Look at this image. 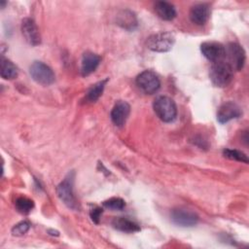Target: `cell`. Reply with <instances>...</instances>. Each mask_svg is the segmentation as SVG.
I'll use <instances>...</instances> for the list:
<instances>
[{"label": "cell", "mask_w": 249, "mask_h": 249, "mask_svg": "<svg viewBox=\"0 0 249 249\" xmlns=\"http://www.w3.org/2000/svg\"><path fill=\"white\" fill-rule=\"evenodd\" d=\"M56 193L58 197L63 201V203L69 208L76 209L77 202L73 193V175L68 174L64 180L57 186Z\"/></svg>", "instance_id": "52a82bcc"}, {"label": "cell", "mask_w": 249, "mask_h": 249, "mask_svg": "<svg viewBox=\"0 0 249 249\" xmlns=\"http://www.w3.org/2000/svg\"><path fill=\"white\" fill-rule=\"evenodd\" d=\"M226 54L225 56L228 57V62L232 67L233 70L239 71L243 68L245 62V52L243 48L234 42H231L225 47Z\"/></svg>", "instance_id": "8992f818"}, {"label": "cell", "mask_w": 249, "mask_h": 249, "mask_svg": "<svg viewBox=\"0 0 249 249\" xmlns=\"http://www.w3.org/2000/svg\"><path fill=\"white\" fill-rule=\"evenodd\" d=\"M29 73L31 78L42 86H50L55 80L52 68L42 61H34L29 67Z\"/></svg>", "instance_id": "277c9868"}, {"label": "cell", "mask_w": 249, "mask_h": 249, "mask_svg": "<svg viewBox=\"0 0 249 249\" xmlns=\"http://www.w3.org/2000/svg\"><path fill=\"white\" fill-rule=\"evenodd\" d=\"M209 77L212 84L219 88L227 87L233 78V69L230 63L226 60H219L213 62L210 71Z\"/></svg>", "instance_id": "6da1fadb"}, {"label": "cell", "mask_w": 249, "mask_h": 249, "mask_svg": "<svg viewBox=\"0 0 249 249\" xmlns=\"http://www.w3.org/2000/svg\"><path fill=\"white\" fill-rule=\"evenodd\" d=\"M156 115L164 123L173 122L177 116L176 104L168 96L160 95L157 97L153 104Z\"/></svg>", "instance_id": "7a4b0ae2"}, {"label": "cell", "mask_w": 249, "mask_h": 249, "mask_svg": "<svg viewBox=\"0 0 249 249\" xmlns=\"http://www.w3.org/2000/svg\"><path fill=\"white\" fill-rule=\"evenodd\" d=\"M18 76L17 66L8 58L1 57V77L5 80H13Z\"/></svg>", "instance_id": "ac0fdd59"}, {"label": "cell", "mask_w": 249, "mask_h": 249, "mask_svg": "<svg viewBox=\"0 0 249 249\" xmlns=\"http://www.w3.org/2000/svg\"><path fill=\"white\" fill-rule=\"evenodd\" d=\"M103 206L112 210H123L125 207V201L121 197H111L103 202Z\"/></svg>", "instance_id": "7402d4cb"}, {"label": "cell", "mask_w": 249, "mask_h": 249, "mask_svg": "<svg viewBox=\"0 0 249 249\" xmlns=\"http://www.w3.org/2000/svg\"><path fill=\"white\" fill-rule=\"evenodd\" d=\"M102 212H103L102 208H101V207H97V206L94 207V208H92V209L90 210L89 216H90L91 220H92L95 224H98V223H99V219H100V216H101Z\"/></svg>", "instance_id": "cb8c5ba5"}, {"label": "cell", "mask_w": 249, "mask_h": 249, "mask_svg": "<svg viewBox=\"0 0 249 249\" xmlns=\"http://www.w3.org/2000/svg\"><path fill=\"white\" fill-rule=\"evenodd\" d=\"M16 208L18 212L22 214H28L34 207V202L32 199L25 197V196H19L16 200Z\"/></svg>", "instance_id": "ffe728a7"}, {"label": "cell", "mask_w": 249, "mask_h": 249, "mask_svg": "<svg viewBox=\"0 0 249 249\" xmlns=\"http://www.w3.org/2000/svg\"><path fill=\"white\" fill-rule=\"evenodd\" d=\"M242 114L240 107L233 101H228L223 103L217 112V120L221 124L230 122L232 119L240 117Z\"/></svg>", "instance_id": "8fae6325"}, {"label": "cell", "mask_w": 249, "mask_h": 249, "mask_svg": "<svg viewBox=\"0 0 249 249\" xmlns=\"http://www.w3.org/2000/svg\"><path fill=\"white\" fill-rule=\"evenodd\" d=\"M112 225L116 230L123 232L132 233L140 231V227L135 222L124 217H116L112 221Z\"/></svg>", "instance_id": "e0dca14e"}, {"label": "cell", "mask_w": 249, "mask_h": 249, "mask_svg": "<svg viewBox=\"0 0 249 249\" xmlns=\"http://www.w3.org/2000/svg\"><path fill=\"white\" fill-rule=\"evenodd\" d=\"M175 37L170 32H160L151 35L146 42L147 48L153 52L165 53L172 49Z\"/></svg>", "instance_id": "3957f363"}, {"label": "cell", "mask_w": 249, "mask_h": 249, "mask_svg": "<svg viewBox=\"0 0 249 249\" xmlns=\"http://www.w3.org/2000/svg\"><path fill=\"white\" fill-rule=\"evenodd\" d=\"M107 81H108V79H105V80L99 81V82H97L96 84H94V85L89 89V91H88L87 94H86V99H87V101H89V102H94V101H96V100L100 97V95L102 94L103 89H104V87H105Z\"/></svg>", "instance_id": "d6986e66"}, {"label": "cell", "mask_w": 249, "mask_h": 249, "mask_svg": "<svg viewBox=\"0 0 249 249\" xmlns=\"http://www.w3.org/2000/svg\"><path fill=\"white\" fill-rule=\"evenodd\" d=\"M210 7L206 3L194 5L190 10V19L196 25H203L209 19Z\"/></svg>", "instance_id": "4fadbf2b"}, {"label": "cell", "mask_w": 249, "mask_h": 249, "mask_svg": "<svg viewBox=\"0 0 249 249\" xmlns=\"http://www.w3.org/2000/svg\"><path fill=\"white\" fill-rule=\"evenodd\" d=\"M170 217L171 221L180 227H193L198 222V216L188 209H173Z\"/></svg>", "instance_id": "9c48e42d"}, {"label": "cell", "mask_w": 249, "mask_h": 249, "mask_svg": "<svg viewBox=\"0 0 249 249\" xmlns=\"http://www.w3.org/2000/svg\"><path fill=\"white\" fill-rule=\"evenodd\" d=\"M130 113V106L126 101L119 100L111 111V120L113 124L119 127L124 126Z\"/></svg>", "instance_id": "7c38bea8"}, {"label": "cell", "mask_w": 249, "mask_h": 249, "mask_svg": "<svg viewBox=\"0 0 249 249\" xmlns=\"http://www.w3.org/2000/svg\"><path fill=\"white\" fill-rule=\"evenodd\" d=\"M29 228H30V224L28 222L21 221L13 227L12 233L13 235H16V236H21L28 231Z\"/></svg>", "instance_id": "603a6c76"}, {"label": "cell", "mask_w": 249, "mask_h": 249, "mask_svg": "<svg viewBox=\"0 0 249 249\" xmlns=\"http://www.w3.org/2000/svg\"><path fill=\"white\" fill-rule=\"evenodd\" d=\"M117 23L126 30H133L137 26V18L131 11L123 10L117 16Z\"/></svg>", "instance_id": "9a60e30c"}, {"label": "cell", "mask_w": 249, "mask_h": 249, "mask_svg": "<svg viewBox=\"0 0 249 249\" xmlns=\"http://www.w3.org/2000/svg\"><path fill=\"white\" fill-rule=\"evenodd\" d=\"M223 155L224 157L230 159V160H237V161H241V162H245L248 163V158L247 156L238 150H234V149H225L223 151Z\"/></svg>", "instance_id": "44dd1931"}, {"label": "cell", "mask_w": 249, "mask_h": 249, "mask_svg": "<svg viewBox=\"0 0 249 249\" xmlns=\"http://www.w3.org/2000/svg\"><path fill=\"white\" fill-rule=\"evenodd\" d=\"M155 11L164 20H172L176 17L175 7L166 1H158L155 4Z\"/></svg>", "instance_id": "2e32d148"}, {"label": "cell", "mask_w": 249, "mask_h": 249, "mask_svg": "<svg viewBox=\"0 0 249 249\" xmlns=\"http://www.w3.org/2000/svg\"><path fill=\"white\" fill-rule=\"evenodd\" d=\"M21 33L25 41L31 46H38L41 43L39 29L32 18H26L21 21Z\"/></svg>", "instance_id": "30bf717a"}, {"label": "cell", "mask_w": 249, "mask_h": 249, "mask_svg": "<svg viewBox=\"0 0 249 249\" xmlns=\"http://www.w3.org/2000/svg\"><path fill=\"white\" fill-rule=\"evenodd\" d=\"M100 56L91 52H86L83 54L81 61V73L83 76H89L98 67L100 63Z\"/></svg>", "instance_id": "5bb4252c"}, {"label": "cell", "mask_w": 249, "mask_h": 249, "mask_svg": "<svg viewBox=\"0 0 249 249\" xmlns=\"http://www.w3.org/2000/svg\"><path fill=\"white\" fill-rule=\"evenodd\" d=\"M201 53L210 61L222 60L226 54L225 46L219 42L207 41L200 45Z\"/></svg>", "instance_id": "ba28073f"}, {"label": "cell", "mask_w": 249, "mask_h": 249, "mask_svg": "<svg viewBox=\"0 0 249 249\" xmlns=\"http://www.w3.org/2000/svg\"><path fill=\"white\" fill-rule=\"evenodd\" d=\"M136 85L141 91L146 94H153L157 92L160 87V82L159 77L150 70H145L141 72L136 77Z\"/></svg>", "instance_id": "5b68a950"}]
</instances>
